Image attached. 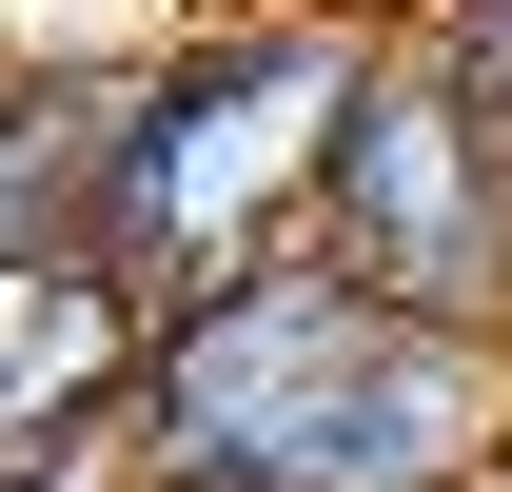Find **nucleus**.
<instances>
[{
  "mask_svg": "<svg viewBox=\"0 0 512 492\" xmlns=\"http://www.w3.org/2000/svg\"><path fill=\"white\" fill-rule=\"evenodd\" d=\"M296 237H316L375 315L512 335V138L453 99V60L414 20H375V60H355V99H335V138H316Z\"/></svg>",
  "mask_w": 512,
  "mask_h": 492,
  "instance_id": "nucleus-3",
  "label": "nucleus"
},
{
  "mask_svg": "<svg viewBox=\"0 0 512 492\" xmlns=\"http://www.w3.org/2000/svg\"><path fill=\"white\" fill-rule=\"evenodd\" d=\"M414 40H434V60H453V99L512 138V0H414Z\"/></svg>",
  "mask_w": 512,
  "mask_h": 492,
  "instance_id": "nucleus-6",
  "label": "nucleus"
},
{
  "mask_svg": "<svg viewBox=\"0 0 512 492\" xmlns=\"http://www.w3.org/2000/svg\"><path fill=\"white\" fill-rule=\"evenodd\" d=\"M355 20H414V0H355Z\"/></svg>",
  "mask_w": 512,
  "mask_h": 492,
  "instance_id": "nucleus-9",
  "label": "nucleus"
},
{
  "mask_svg": "<svg viewBox=\"0 0 512 492\" xmlns=\"http://www.w3.org/2000/svg\"><path fill=\"white\" fill-rule=\"evenodd\" d=\"M99 99H119V40H0V256H79Z\"/></svg>",
  "mask_w": 512,
  "mask_h": 492,
  "instance_id": "nucleus-5",
  "label": "nucleus"
},
{
  "mask_svg": "<svg viewBox=\"0 0 512 492\" xmlns=\"http://www.w3.org/2000/svg\"><path fill=\"white\" fill-rule=\"evenodd\" d=\"M512 414V335L375 315L316 237H256L178 296H138L119 453L178 492H473Z\"/></svg>",
  "mask_w": 512,
  "mask_h": 492,
  "instance_id": "nucleus-1",
  "label": "nucleus"
},
{
  "mask_svg": "<svg viewBox=\"0 0 512 492\" xmlns=\"http://www.w3.org/2000/svg\"><path fill=\"white\" fill-rule=\"evenodd\" d=\"M473 492H512V414H493V453H473Z\"/></svg>",
  "mask_w": 512,
  "mask_h": 492,
  "instance_id": "nucleus-7",
  "label": "nucleus"
},
{
  "mask_svg": "<svg viewBox=\"0 0 512 492\" xmlns=\"http://www.w3.org/2000/svg\"><path fill=\"white\" fill-rule=\"evenodd\" d=\"M355 60H375L355 0H197V20H158V40H119L99 178H79V256H99L119 296H178V276H217V256L296 237Z\"/></svg>",
  "mask_w": 512,
  "mask_h": 492,
  "instance_id": "nucleus-2",
  "label": "nucleus"
},
{
  "mask_svg": "<svg viewBox=\"0 0 512 492\" xmlns=\"http://www.w3.org/2000/svg\"><path fill=\"white\" fill-rule=\"evenodd\" d=\"M99 492H178V473H138V453H119V473H99Z\"/></svg>",
  "mask_w": 512,
  "mask_h": 492,
  "instance_id": "nucleus-8",
  "label": "nucleus"
},
{
  "mask_svg": "<svg viewBox=\"0 0 512 492\" xmlns=\"http://www.w3.org/2000/svg\"><path fill=\"white\" fill-rule=\"evenodd\" d=\"M119 355H138V296L99 256H0V453L119 433Z\"/></svg>",
  "mask_w": 512,
  "mask_h": 492,
  "instance_id": "nucleus-4",
  "label": "nucleus"
}]
</instances>
